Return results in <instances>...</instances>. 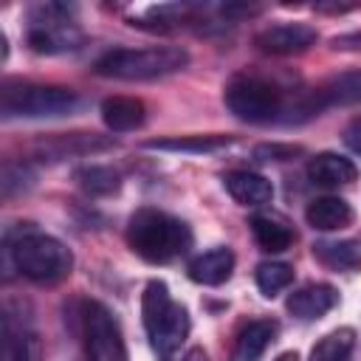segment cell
Here are the masks:
<instances>
[{
    "mask_svg": "<svg viewBox=\"0 0 361 361\" xmlns=\"http://www.w3.org/2000/svg\"><path fill=\"white\" fill-rule=\"evenodd\" d=\"M254 279H257V288L265 299H274L279 290L290 288L293 282V265L288 262H259L257 271H254Z\"/></svg>",
    "mask_w": 361,
    "mask_h": 361,
    "instance_id": "obj_25",
    "label": "cell"
},
{
    "mask_svg": "<svg viewBox=\"0 0 361 361\" xmlns=\"http://www.w3.org/2000/svg\"><path fill=\"white\" fill-rule=\"evenodd\" d=\"M223 102L234 118L248 124H268L285 113L282 90L274 82L262 76H248V73H240L226 85Z\"/></svg>",
    "mask_w": 361,
    "mask_h": 361,
    "instance_id": "obj_5",
    "label": "cell"
},
{
    "mask_svg": "<svg viewBox=\"0 0 361 361\" xmlns=\"http://www.w3.org/2000/svg\"><path fill=\"white\" fill-rule=\"evenodd\" d=\"M358 6H344V3H319L316 11H327V14H344V11H353Z\"/></svg>",
    "mask_w": 361,
    "mask_h": 361,
    "instance_id": "obj_31",
    "label": "cell"
},
{
    "mask_svg": "<svg viewBox=\"0 0 361 361\" xmlns=\"http://www.w3.org/2000/svg\"><path fill=\"white\" fill-rule=\"evenodd\" d=\"M79 107V96L62 85H37L25 79H6L0 87L3 118H56Z\"/></svg>",
    "mask_w": 361,
    "mask_h": 361,
    "instance_id": "obj_4",
    "label": "cell"
},
{
    "mask_svg": "<svg viewBox=\"0 0 361 361\" xmlns=\"http://www.w3.org/2000/svg\"><path fill=\"white\" fill-rule=\"evenodd\" d=\"M248 226H251L257 245L268 254H279V251H288L293 245V237H296L293 228L274 214H254Z\"/></svg>",
    "mask_w": 361,
    "mask_h": 361,
    "instance_id": "obj_19",
    "label": "cell"
},
{
    "mask_svg": "<svg viewBox=\"0 0 361 361\" xmlns=\"http://www.w3.org/2000/svg\"><path fill=\"white\" fill-rule=\"evenodd\" d=\"M231 135H169V138H152L144 141V149H161V152H217L228 147Z\"/></svg>",
    "mask_w": 361,
    "mask_h": 361,
    "instance_id": "obj_21",
    "label": "cell"
},
{
    "mask_svg": "<svg viewBox=\"0 0 361 361\" xmlns=\"http://www.w3.org/2000/svg\"><path fill=\"white\" fill-rule=\"evenodd\" d=\"M344 144L361 158V116H355V118L344 127Z\"/></svg>",
    "mask_w": 361,
    "mask_h": 361,
    "instance_id": "obj_29",
    "label": "cell"
},
{
    "mask_svg": "<svg viewBox=\"0 0 361 361\" xmlns=\"http://www.w3.org/2000/svg\"><path fill=\"white\" fill-rule=\"evenodd\" d=\"M355 175H358L355 164L338 152H319L307 161V178L316 186H327V189L347 186L355 180Z\"/></svg>",
    "mask_w": 361,
    "mask_h": 361,
    "instance_id": "obj_15",
    "label": "cell"
},
{
    "mask_svg": "<svg viewBox=\"0 0 361 361\" xmlns=\"http://www.w3.org/2000/svg\"><path fill=\"white\" fill-rule=\"evenodd\" d=\"M330 45L336 51H361V31H347L330 39Z\"/></svg>",
    "mask_w": 361,
    "mask_h": 361,
    "instance_id": "obj_30",
    "label": "cell"
},
{
    "mask_svg": "<svg viewBox=\"0 0 361 361\" xmlns=\"http://www.w3.org/2000/svg\"><path fill=\"white\" fill-rule=\"evenodd\" d=\"M338 305V290L327 282H310V285H302L299 290H293L285 302L288 313L299 322H316L322 319L324 313H330L333 307Z\"/></svg>",
    "mask_w": 361,
    "mask_h": 361,
    "instance_id": "obj_11",
    "label": "cell"
},
{
    "mask_svg": "<svg viewBox=\"0 0 361 361\" xmlns=\"http://www.w3.org/2000/svg\"><path fill=\"white\" fill-rule=\"evenodd\" d=\"M147 118V107L141 99L133 96H107L102 102V121L113 133H130L138 130Z\"/></svg>",
    "mask_w": 361,
    "mask_h": 361,
    "instance_id": "obj_17",
    "label": "cell"
},
{
    "mask_svg": "<svg viewBox=\"0 0 361 361\" xmlns=\"http://www.w3.org/2000/svg\"><path fill=\"white\" fill-rule=\"evenodd\" d=\"M189 51L180 45H149V48H113L93 62V73L124 82H147L183 71Z\"/></svg>",
    "mask_w": 361,
    "mask_h": 361,
    "instance_id": "obj_3",
    "label": "cell"
},
{
    "mask_svg": "<svg viewBox=\"0 0 361 361\" xmlns=\"http://www.w3.org/2000/svg\"><path fill=\"white\" fill-rule=\"evenodd\" d=\"M6 350H8V361H42V347H39V338L37 333L31 330H17L6 322Z\"/></svg>",
    "mask_w": 361,
    "mask_h": 361,
    "instance_id": "obj_26",
    "label": "cell"
},
{
    "mask_svg": "<svg viewBox=\"0 0 361 361\" xmlns=\"http://www.w3.org/2000/svg\"><path fill=\"white\" fill-rule=\"evenodd\" d=\"M226 192L240 203V206H265L274 200V186L265 175L251 172V169H231L223 175Z\"/></svg>",
    "mask_w": 361,
    "mask_h": 361,
    "instance_id": "obj_12",
    "label": "cell"
},
{
    "mask_svg": "<svg viewBox=\"0 0 361 361\" xmlns=\"http://www.w3.org/2000/svg\"><path fill=\"white\" fill-rule=\"evenodd\" d=\"M82 336L87 361H130L118 322L102 302L82 305Z\"/></svg>",
    "mask_w": 361,
    "mask_h": 361,
    "instance_id": "obj_7",
    "label": "cell"
},
{
    "mask_svg": "<svg viewBox=\"0 0 361 361\" xmlns=\"http://www.w3.org/2000/svg\"><path fill=\"white\" fill-rule=\"evenodd\" d=\"M73 6L62 3H45L31 11V25H28V45L37 54H68L76 51L82 42V31L76 23L68 17Z\"/></svg>",
    "mask_w": 361,
    "mask_h": 361,
    "instance_id": "obj_6",
    "label": "cell"
},
{
    "mask_svg": "<svg viewBox=\"0 0 361 361\" xmlns=\"http://www.w3.org/2000/svg\"><path fill=\"white\" fill-rule=\"evenodd\" d=\"M6 251H8V259L14 262V268L37 285H56L73 268L71 248L62 240L42 234L31 226L23 228L17 237L6 234Z\"/></svg>",
    "mask_w": 361,
    "mask_h": 361,
    "instance_id": "obj_2",
    "label": "cell"
},
{
    "mask_svg": "<svg viewBox=\"0 0 361 361\" xmlns=\"http://www.w3.org/2000/svg\"><path fill=\"white\" fill-rule=\"evenodd\" d=\"M361 102V68L358 71H347L338 76H330L327 82H322L302 104L299 110L313 116L324 107H347V104H358Z\"/></svg>",
    "mask_w": 361,
    "mask_h": 361,
    "instance_id": "obj_10",
    "label": "cell"
},
{
    "mask_svg": "<svg viewBox=\"0 0 361 361\" xmlns=\"http://www.w3.org/2000/svg\"><path fill=\"white\" fill-rule=\"evenodd\" d=\"M73 180L79 183V189L90 197H107L116 195L121 189V175L113 166H102V164H90V166H79L73 172Z\"/></svg>",
    "mask_w": 361,
    "mask_h": 361,
    "instance_id": "obj_22",
    "label": "cell"
},
{
    "mask_svg": "<svg viewBox=\"0 0 361 361\" xmlns=\"http://www.w3.org/2000/svg\"><path fill=\"white\" fill-rule=\"evenodd\" d=\"M116 147L113 135H99V133H54L39 141H34L31 152L39 161H62L71 155H87V152H102Z\"/></svg>",
    "mask_w": 361,
    "mask_h": 361,
    "instance_id": "obj_8",
    "label": "cell"
},
{
    "mask_svg": "<svg viewBox=\"0 0 361 361\" xmlns=\"http://www.w3.org/2000/svg\"><path fill=\"white\" fill-rule=\"evenodd\" d=\"M183 361H209V355H206V350H203V347H192V350H186Z\"/></svg>",
    "mask_w": 361,
    "mask_h": 361,
    "instance_id": "obj_32",
    "label": "cell"
},
{
    "mask_svg": "<svg viewBox=\"0 0 361 361\" xmlns=\"http://www.w3.org/2000/svg\"><path fill=\"white\" fill-rule=\"evenodd\" d=\"M305 220L316 231H338V228H347L355 220V212H353V206L344 197L324 195V197H316V200L307 203Z\"/></svg>",
    "mask_w": 361,
    "mask_h": 361,
    "instance_id": "obj_14",
    "label": "cell"
},
{
    "mask_svg": "<svg viewBox=\"0 0 361 361\" xmlns=\"http://www.w3.org/2000/svg\"><path fill=\"white\" fill-rule=\"evenodd\" d=\"M302 152H305V147H299V144H279V141L257 144L254 147V158L257 161H290V158H296Z\"/></svg>",
    "mask_w": 361,
    "mask_h": 361,
    "instance_id": "obj_28",
    "label": "cell"
},
{
    "mask_svg": "<svg viewBox=\"0 0 361 361\" xmlns=\"http://www.w3.org/2000/svg\"><path fill=\"white\" fill-rule=\"evenodd\" d=\"M313 257L333 271L361 268V243L358 240H319L313 243Z\"/></svg>",
    "mask_w": 361,
    "mask_h": 361,
    "instance_id": "obj_20",
    "label": "cell"
},
{
    "mask_svg": "<svg viewBox=\"0 0 361 361\" xmlns=\"http://www.w3.org/2000/svg\"><path fill=\"white\" fill-rule=\"evenodd\" d=\"M189 327H192V322H189L186 307L178 305V302H172L169 310H166V316H164V319L158 322V327L149 333V341H152V347H155L161 355H169V353L180 350V344H183L186 336H189Z\"/></svg>",
    "mask_w": 361,
    "mask_h": 361,
    "instance_id": "obj_16",
    "label": "cell"
},
{
    "mask_svg": "<svg viewBox=\"0 0 361 361\" xmlns=\"http://www.w3.org/2000/svg\"><path fill=\"white\" fill-rule=\"evenodd\" d=\"M127 243L141 259L164 265L192 248V228L169 212L144 206L127 223Z\"/></svg>",
    "mask_w": 361,
    "mask_h": 361,
    "instance_id": "obj_1",
    "label": "cell"
},
{
    "mask_svg": "<svg viewBox=\"0 0 361 361\" xmlns=\"http://www.w3.org/2000/svg\"><path fill=\"white\" fill-rule=\"evenodd\" d=\"M169 305H172V299H169L166 282L149 279L147 288H144V293H141V316H144V330H147V336H149V333L158 327V322L166 316Z\"/></svg>",
    "mask_w": 361,
    "mask_h": 361,
    "instance_id": "obj_24",
    "label": "cell"
},
{
    "mask_svg": "<svg viewBox=\"0 0 361 361\" xmlns=\"http://www.w3.org/2000/svg\"><path fill=\"white\" fill-rule=\"evenodd\" d=\"M353 350H355V330L336 327L316 341V347L310 350V361H350Z\"/></svg>",
    "mask_w": 361,
    "mask_h": 361,
    "instance_id": "obj_23",
    "label": "cell"
},
{
    "mask_svg": "<svg viewBox=\"0 0 361 361\" xmlns=\"http://www.w3.org/2000/svg\"><path fill=\"white\" fill-rule=\"evenodd\" d=\"M34 183V172L20 161V164H6L3 166V197H14L17 192H25Z\"/></svg>",
    "mask_w": 361,
    "mask_h": 361,
    "instance_id": "obj_27",
    "label": "cell"
},
{
    "mask_svg": "<svg viewBox=\"0 0 361 361\" xmlns=\"http://www.w3.org/2000/svg\"><path fill=\"white\" fill-rule=\"evenodd\" d=\"M186 271H189V279L197 282V285H209V288L223 285L234 271V251L228 245L209 248V251L192 257Z\"/></svg>",
    "mask_w": 361,
    "mask_h": 361,
    "instance_id": "obj_13",
    "label": "cell"
},
{
    "mask_svg": "<svg viewBox=\"0 0 361 361\" xmlns=\"http://www.w3.org/2000/svg\"><path fill=\"white\" fill-rule=\"evenodd\" d=\"M316 39H319V31L307 23H276L254 34V45L271 56L302 54L310 45H316Z\"/></svg>",
    "mask_w": 361,
    "mask_h": 361,
    "instance_id": "obj_9",
    "label": "cell"
},
{
    "mask_svg": "<svg viewBox=\"0 0 361 361\" xmlns=\"http://www.w3.org/2000/svg\"><path fill=\"white\" fill-rule=\"evenodd\" d=\"M276 336V322L271 319H254L248 322L237 338H234V350H231V361H259V355L268 350V344Z\"/></svg>",
    "mask_w": 361,
    "mask_h": 361,
    "instance_id": "obj_18",
    "label": "cell"
}]
</instances>
